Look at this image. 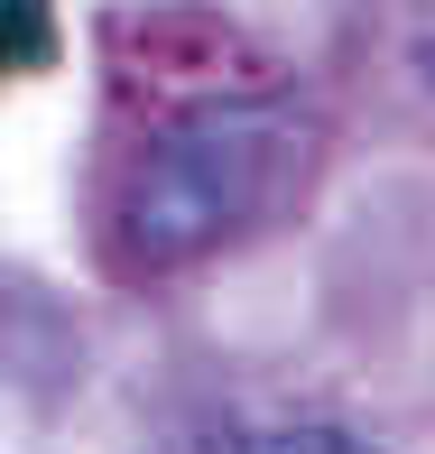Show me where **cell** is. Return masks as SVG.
<instances>
[{
    "instance_id": "6da1fadb",
    "label": "cell",
    "mask_w": 435,
    "mask_h": 454,
    "mask_svg": "<svg viewBox=\"0 0 435 454\" xmlns=\"http://www.w3.org/2000/svg\"><path fill=\"white\" fill-rule=\"evenodd\" d=\"M306 168V130L268 102H214V112L176 121L149 158H139L130 195H120V241L149 270L232 241L241 223H260L268 204L297 185Z\"/></svg>"
},
{
    "instance_id": "7a4b0ae2",
    "label": "cell",
    "mask_w": 435,
    "mask_h": 454,
    "mask_svg": "<svg viewBox=\"0 0 435 454\" xmlns=\"http://www.w3.org/2000/svg\"><path fill=\"white\" fill-rule=\"evenodd\" d=\"M47 47H56L47 0H0V74H28Z\"/></svg>"
},
{
    "instance_id": "3957f363",
    "label": "cell",
    "mask_w": 435,
    "mask_h": 454,
    "mask_svg": "<svg viewBox=\"0 0 435 454\" xmlns=\"http://www.w3.org/2000/svg\"><path fill=\"white\" fill-rule=\"evenodd\" d=\"M232 454H380V445H361L352 427H260Z\"/></svg>"
}]
</instances>
